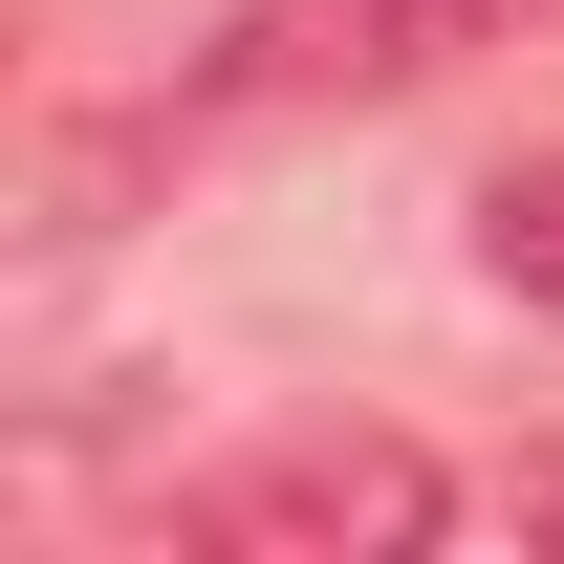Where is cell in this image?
<instances>
[{"label": "cell", "mask_w": 564, "mask_h": 564, "mask_svg": "<svg viewBox=\"0 0 564 564\" xmlns=\"http://www.w3.org/2000/svg\"><path fill=\"white\" fill-rule=\"evenodd\" d=\"M543 0H239L196 66H174V109L152 131H261V109H391V87L478 66V44H521Z\"/></svg>", "instance_id": "1"}, {"label": "cell", "mask_w": 564, "mask_h": 564, "mask_svg": "<svg viewBox=\"0 0 564 564\" xmlns=\"http://www.w3.org/2000/svg\"><path fill=\"white\" fill-rule=\"evenodd\" d=\"M434 521H456V478H434L413 434H261V456H217L196 499H174V543L196 564H413Z\"/></svg>", "instance_id": "2"}, {"label": "cell", "mask_w": 564, "mask_h": 564, "mask_svg": "<svg viewBox=\"0 0 564 564\" xmlns=\"http://www.w3.org/2000/svg\"><path fill=\"white\" fill-rule=\"evenodd\" d=\"M478 261H499V304H543V326H564V152L478 174Z\"/></svg>", "instance_id": "3"}, {"label": "cell", "mask_w": 564, "mask_h": 564, "mask_svg": "<svg viewBox=\"0 0 564 564\" xmlns=\"http://www.w3.org/2000/svg\"><path fill=\"white\" fill-rule=\"evenodd\" d=\"M521 521H543V543H564V456H543V478H521Z\"/></svg>", "instance_id": "4"}]
</instances>
